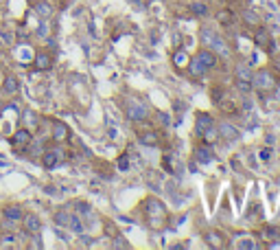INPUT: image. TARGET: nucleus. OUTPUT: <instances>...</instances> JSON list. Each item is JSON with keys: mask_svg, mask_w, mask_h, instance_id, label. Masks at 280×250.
Segmentation results:
<instances>
[{"mask_svg": "<svg viewBox=\"0 0 280 250\" xmlns=\"http://www.w3.org/2000/svg\"><path fill=\"white\" fill-rule=\"evenodd\" d=\"M33 64L37 70H48L52 66V55L46 51H35V57H33Z\"/></svg>", "mask_w": 280, "mask_h": 250, "instance_id": "17", "label": "nucleus"}, {"mask_svg": "<svg viewBox=\"0 0 280 250\" xmlns=\"http://www.w3.org/2000/svg\"><path fill=\"white\" fill-rule=\"evenodd\" d=\"M217 22L221 26H232V22H234V11H230V9H221V11L217 13Z\"/></svg>", "mask_w": 280, "mask_h": 250, "instance_id": "29", "label": "nucleus"}, {"mask_svg": "<svg viewBox=\"0 0 280 250\" xmlns=\"http://www.w3.org/2000/svg\"><path fill=\"white\" fill-rule=\"evenodd\" d=\"M206 244H208L210 248H228V246H230V241H228V235L223 231L212 228V231L206 232Z\"/></svg>", "mask_w": 280, "mask_h": 250, "instance_id": "11", "label": "nucleus"}, {"mask_svg": "<svg viewBox=\"0 0 280 250\" xmlns=\"http://www.w3.org/2000/svg\"><path fill=\"white\" fill-rule=\"evenodd\" d=\"M37 35L39 38H48V35H51V31H48V26L44 24V20H42V24H39V29H37Z\"/></svg>", "mask_w": 280, "mask_h": 250, "instance_id": "39", "label": "nucleus"}, {"mask_svg": "<svg viewBox=\"0 0 280 250\" xmlns=\"http://www.w3.org/2000/svg\"><path fill=\"white\" fill-rule=\"evenodd\" d=\"M234 88L241 95H249L252 92V81H243V79H234Z\"/></svg>", "mask_w": 280, "mask_h": 250, "instance_id": "34", "label": "nucleus"}, {"mask_svg": "<svg viewBox=\"0 0 280 250\" xmlns=\"http://www.w3.org/2000/svg\"><path fill=\"white\" fill-rule=\"evenodd\" d=\"M7 46H9V38L4 33H0V53H2Z\"/></svg>", "mask_w": 280, "mask_h": 250, "instance_id": "40", "label": "nucleus"}, {"mask_svg": "<svg viewBox=\"0 0 280 250\" xmlns=\"http://www.w3.org/2000/svg\"><path fill=\"white\" fill-rule=\"evenodd\" d=\"M278 88V77L271 68H258L256 73H252V90H256L258 95H269L276 92Z\"/></svg>", "mask_w": 280, "mask_h": 250, "instance_id": "3", "label": "nucleus"}, {"mask_svg": "<svg viewBox=\"0 0 280 250\" xmlns=\"http://www.w3.org/2000/svg\"><path fill=\"white\" fill-rule=\"evenodd\" d=\"M20 224H22V228H24V232H29V235H39V231H42V222H39V217L33 213L22 215Z\"/></svg>", "mask_w": 280, "mask_h": 250, "instance_id": "13", "label": "nucleus"}, {"mask_svg": "<svg viewBox=\"0 0 280 250\" xmlns=\"http://www.w3.org/2000/svg\"><path fill=\"white\" fill-rule=\"evenodd\" d=\"M31 140H33V132L26 130V127H20V130H16L11 134V147L16 149V152H26V147L31 145Z\"/></svg>", "mask_w": 280, "mask_h": 250, "instance_id": "7", "label": "nucleus"}, {"mask_svg": "<svg viewBox=\"0 0 280 250\" xmlns=\"http://www.w3.org/2000/svg\"><path fill=\"white\" fill-rule=\"evenodd\" d=\"M199 39H201V44H204L206 48H210V51H212L217 57H223V59H228V57L232 55L230 44H228L226 39H223L221 35L217 33V31L208 29V26H204V29L199 31Z\"/></svg>", "mask_w": 280, "mask_h": 250, "instance_id": "2", "label": "nucleus"}, {"mask_svg": "<svg viewBox=\"0 0 280 250\" xmlns=\"http://www.w3.org/2000/svg\"><path fill=\"white\" fill-rule=\"evenodd\" d=\"M114 248H129V244L125 241V237H122V235H116V237H114Z\"/></svg>", "mask_w": 280, "mask_h": 250, "instance_id": "38", "label": "nucleus"}, {"mask_svg": "<svg viewBox=\"0 0 280 250\" xmlns=\"http://www.w3.org/2000/svg\"><path fill=\"white\" fill-rule=\"evenodd\" d=\"M261 158H262V160H267V158H269V149H262V152H261Z\"/></svg>", "mask_w": 280, "mask_h": 250, "instance_id": "42", "label": "nucleus"}, {"mask_svg": "<svg viewBox=\"0 0 280 250\" xmlns=\"http://www.w3.org/2000/svg\"><path fill=\"white\" fill-rule=\"evenodd\" d=\"M22 123H24V127L26 130H31V132H35L39 127V116L33 112V110H26L24 114H22Z\"/></svg>", "mask_w": 280, "mask_h": 250, "instance_id": "27", "label": "nucleus"}, {"mask_svg": "<svg viewBox=\"0 0 280 250\" xmlns=\"http://www.w3.org/2000/svg\"><path fill=\"white\" fill-rule=\"evenodd\" d=\"M122 110H125L127 118L134 123H142V121H149V116H151V110H149V105L144 103L142 99H136V96H127L125 101H122Z\"/></svg>", "mask_w": 280, "mask_h": 250, "instance_id": "4", "label": "nucleus"}, {"mask_svg": "<svg viewBox=\"0 0 280 250\" xmlns=\"http://www.w3.org/2000/svg\"><path fill=\"white\" fill-rule=\"evenodd\" d=\"M212 158H214V154H212V149H210V145L201 143V145H197V147H195V160L197 162H201V165H208Z\"/></svg>", "mask_w": 280, "mask_h": 250, "instance_id": "19", "label": "nucleus"}, {"mask_svg": "<svg viewBox=\"0 0 280 250\" xmlns=\"http://www.w3.org/2000/svg\"><path fill=\"white\" fill-rule=\"evenodd\" d=\"M64 158H66L64 149H59V147L46 149V152L42 154V167H44V169H55V167L59 165Z\"/></svg>", "mask_w": 280, "mask_h": 250, "instance_id": "9", "label": "nucleus"}, {"mask_svg": "<svg viewBox=\"0 0 280 250\" xmlns=\"http://www.w3.org/2000/svg\"><path fill=\"white\" fill-rule=\"evenodd\" d=\"M0 239H2V241H0V248H16L20 235H16V232H4Z\"/></svg>", "mask_w": 280, "mask_h": 250, "instance_id": "31", "label": "nucleus"}, {"mask_svg": "<svg viewBox=\"0 0 280 250\" xmlns=\"http://www.w3.org/2000/svg\"><path fill=\"white\" fill-rule=\"evenodd\" d=\"M217 132H219V138H223V140H236V138H239V127L232 125L230 121H221V123H219Z\"/></svg>", "mask_w": 280, "mask_h": 250, "instance_id": "14", "label": "nucleus"}, {"mask_svg": "<svg viewBox=\"0 0 280 250\" xmlns=\"http://www.w3.org/2000/svg\"><path fill=\"white\" fill-rule=\"evenodd\" d=\"M22 215H24V211H22L18 204H9V206H4V209H2V217L11 219V222H18V224H20Z\"/></svg>", "mask_w": 280, "mask_h": 250, "instance_id": "26", "label": "nucleus"}, {"mask_svg": "<svg viewBox=\"0 0 280 250\" xmlns=\"http://www.w3.org/2000/svg\"><path fill=\"white\" fill-rule=\"evenodd\" d=\"M74 204V211H77V213H81V215H88L90 213V204H88V202H83V200H77V202H72Z\"/></svg>", "mask_w": 280, "mask_h": 250, "instance_id": "36", "label": "nucleus"}, {"mask_svg": "<svg viewBox=\"0 0 280 250\" xmlns=\"http://www.w3.org/2000/svg\"><path fill=\"white\" fill-rule=\"evenodd\" d=\"M252 66L247 61H236L234 64V79H243V81H252Z\"/></svg>", "mask_w": 280, "mask_h": 250, "instance_id": "21", "label": "nucleus"}, {"mask_svg": "<svg viewBox=\"0 0 280 250\" xmlns=\"http://www.w3.org/2000/svg\"><path fill=\"white\" fill-rule=\"evenodd\" d=\"M274 73H276V77L280 79V57H276V59H274Z\"/></svg>", "mask_w": 280, "mask_h": 250, "instance_id": "41", "label": "nucleus"}, {"mask_svg": "<svg viewBox=\"0 0 280 250\" xmlns=\"http://www.w3.org/2000/svg\"><path fill=\"white\" fill-rule=\"evenodd\" d=\"M116 165H118V169H121V171H127V169H129V156H127V154H122V156L118 158Z\"/></svg>", "mask_w": 280, "mask_h": 250, "instance_id": "37", "label": "nucleus"}, {"mask_svg": "<svg viewBox=\"0 0 280 250\" xmlns=\"http://www.w3.org/2000/svg\"><path fill=\"white\" fill-rule=\"evenodd\" d=\"M241 20H243L245 26L254 29V26H258L262 22V18H261V13H258L256 9H245V11H241Z\"/></svg>", "mask_w": 280, "mask_h": 250, "instance_id": "18", "label": "nucleus"}, {"mask_svg": "<svg viewBox=\"0 0 280 250\" xmlns=\"http://www.w3.org/2000/svg\"><path fill=\"white\" fill-rule=\"evenodd\" d=\"M162 165H164V169H166V171H171V173H173V171H175L173 154H171V152H166V154H164V158H162Z\"/></svg>", "mask_w": 280, "mask_h": 250, "instance_id": "35", "label": "nucleus"}, {"mask_svg": "<svg viewBox=\"0 0 280 250\" xmlns=\"http://www.w3.org/2000/svg\"><path fill=\"white\" fill-rule=\"evenodd\" d=\"M18 90H20V81H18L16 75H7V77L2 79V92L4 95H18Z\"/></svg>", "mask_w": 280, "mask_h": 250, "instance_id": "24", "label": "nucleus"}, {"mask_svg": "<svg viewBox=\"0 0 280 250\" xmlns=\"http://www.w3.org/2000/svg\"><path fill=\"white\" fill-rule=\"evenodd\" d=\"M144 209V224H147L151 231H162L166 228V222H169V211H166V204L158 197H147L142 202Z\"/></svg>", "mask_w": 280, "mask_h": 250, "instance_id": "1", "label": "nucleus"}, {"mask_svg": "<svg viewBox=\"0 0 280 250\" xmlns=\"http://www.w3.org/2000/svg\"><path fill=\"white\" fill-rule=\"evenodd\" d=\"M252 39H254V44H256L261 51L274 53L276 44H274V38H271V31L265 29L262 24H258V26H254V29H252Z\"/></svg>", "mask_w": 280, "mask_h": 250, "instance_id": "6", "label": "nucleus"}, {"mask_svg": "<svg viewBox=\"0 0 280 250\" xmlns=\"http://www.w3.org/2000/svg\"><path fill=\"white\" fill-rule=\"evenodd\" d=\"M51 125H52V132H51V138H52V143H66V140L70 138V127L66 125V123H61V121H51Z\"/></svg>", "mask_w": 280, "mask_h": 250, "instance_id": "12", "label": "nucleus"}, {"mask_svg": "<svg viewBox=\"0 0 280 250\" xmlns=\"http://www.w3.org/2000/svg\"><path fill=\"white\" fill-rule=\"evenodd\" d=\"M214 125V118L210 116L208 112H197L195 114V132L197 134H204L208 127H212Z\"/></svg>", "mask_w": 280, "mask_h": 250, "instance_id": "16", "label": "nucleus"}, {"mask_svg": "<svg viewBox=\"0 0 280 250\" xmlns=\"http://www.w3.org/2000/svg\"><path fill=\"white\" fill-rule=\"evenodd\" d=\"M188 61H191L188 53H184V51H175V53H173V66H175L177 70H186Z\"/></svg>", "mask_w": 280, "mask_h": 250, "instance_id": "28", "label": "nucleus"}, {"mask_svg": "<svg viewBox=\"0 0 280 250\" xmlns=\"http://www.w3.org/2000/svg\"><path fill=\"white\" fill-rule=\"evenodd\" d=\"M212 101L223 114H239V101L223 88H212Z\"/></svg>", "mask_w": 280, "mask_h": 250, "instance_id": "5", "label": "nucleus"}, {"mask_svg": "<svg viewBox=\"0 0 280 250\" xmlns=\"http://www.w3.org/2000/svg\"><path fill=\"white\" fill-rule=\"evenodd\" d=\"M138 140L142 145H149V147H158V145H160V136H158V132H153V130L138 132Z\"/></svg>", "mask_w": 280, "mask_h": 250, "instance_id": "25", "label": "nucleus"}, {"mask_svg": "<svg viewBox=\"0 0 280 250\" xmlns=\"http://www.w3.org/2000/svg\"><path fill=\"white\" fill-rule=\"evenodd\" d=\"M234 246L241 250H258L262 248V244L258 241V237L254 235H247V232H239V235L234 237Z\"/></svg>", "mask_w": 280, "mask_h": 250, "instance_id": "10", "label": "nucleus"}, {"mask_svg": "<svg viewBox=\"0 0 280 250\" xmlns=\"http://www.w3.org/2000/svg\"><path fill=\"white\" fill-rule=\"evenodd\" d=\"M13 57H16L18 61H20L22 66L26 64H33V57H35V51L31 48V44H26L24 39H20V42L13 46Z\"/></svg>", "mask_w": 280, "mask_h": 250, "instance_id": "8", "label": "nucleus"}, {"mask_svg": "<svg viewBox=\"0 0 280 250\" xmlns=\"http://www.w3.org/2000/svg\"><path fill=\"white\" fill-rule=\"evenodd\" d=\"M186 70L191 73V77H195V79H199V77H204L206 73H208V68H206L204 64H201L197 57H192L191 61H188V66H186Z\"/></svg>", "mask_w": 280, "mask_h": 250, "instance_id": "23", "label": "nucleus"}, {"mask_svg": "<svg viewBox=\"0 0 280 250\" xmlns=\"http://www.w3.org/2000/svg\"><path fill=\"white\" fill-rule=\"evenodd\" d=\"M258 239H262V241H280V228L278 226H262V231L258 232Z\"/></svg>", "mask_w": 280, "mask_h": 250, "instance_id": "22", "label": "nucleus"}, {"mask_svg": "<svg viewBox=\"0 0 280 250\" xmlns=\"http://www.w3.org/2000/svg\"><path fill=\"white\" fill-rule=\"evenodd\" d=\"M33 13L39 18V20H51V16H52L51 2H46V0H37V2L33 4Z\"/></svg>", "mask_w": 280, "mask_h": 250, "instance_id": "20", "label": "nucleus"}, {"mask_svg": "<svg viewBox=\"0 0 280 250\" xmlns=\"http://www.w3.org/2000/svg\"><path fill=\"white\" fill-rule=\"evenodd\" d=\"M195 57H197V59H199L201 64H204V66H206V68H208V70L217 68V64H219V57L214 55V53L210 51V48H199Z\"/></svg>", "mask_w": 280, "mask_h": 250, "instance_id": "15", "label": "nucleus"}, {"mask_svg": "<svg viewBox=\"0 0 280 250\" xmlns=\"http://www.w3.org/2000/svg\"><path fill=\"white\" fill-rule=\"evenodd\" d=\"M192 11V16H199V18H204V16H208V4L206 2H191V7H188Z\"/></svg>", "mask_w": 280, "mask_h": 250, "instance_id": "33", "label": "nucleus"}, {"mask_svg": "<svg viewBox=\"0 0 280 250\" xmlns=\"http://www.w3.org/2000/svg\"><path fill=\"white\" fill-rule=\"evenodd\" d=\"M70 217H72V213H70L68 209L57 211V213H55V224H57V226H61V228H68Z\"/></svg>", "mask_w": 280, "mask_h": 250, "instance_id": "30", "label": "nucleus"}, {"mask_svg": "<svg viewBox=\"0 0 280 250\" xmlns=\"http://www.w3.org/2000/svg\"><path fill=\"white\" fill-rule=\"evenodd\" d=\"M199 136H201V140H204L206 145H212L214 140H219V132H217V125L208 127V130H206L204 134H199Z\"/></svg>", "mask_w": 280, "mask_h": 250, "instance_id": "32", "label": "nucleus"}]
</instances>
